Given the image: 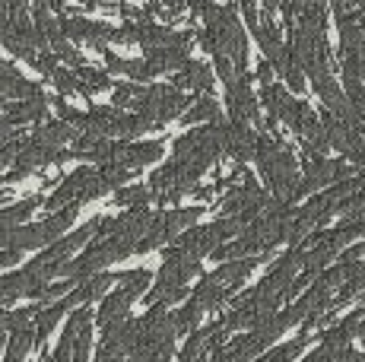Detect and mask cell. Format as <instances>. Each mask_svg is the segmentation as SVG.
<instances>
[{
  "instance_id": "cell-18",
  "label": "cell",
  "mask_w": 365,
  "mask_h": 362,
  "mask_svg": "<svg viewBox=\"0 0 365 362\" xmlns=\"http://www.w3.org/2000/svg\"><path fill=\"white\" fill-rule=\"evenodd\" d=\"M115 283H118V274H105V270H99V274H93V276H86V280L76 283V286L64 296V302L70 305V309H76V305H89L93 299H102Z\"/></svg>"
},
{
  "instance_id": "cell-24",
  "label": "cell",
  "mask_w": 365,
  "mask_h": 362,
  "mask_svg": "<svg viewBox=\"0 0 365 362\" xmlns=\"http://www.w3.org/2000/svg\"><path fill=\"white\" fill-rule=\"evenodd\" d=\"M312 340H318V337H312V331H299L296 340L277 346V350H264L255 362H296L302 356V350H308V343H312Z\"/></svg>"
},
{
  "instance_id": "cell-26",
  "label": "cell",
  "mask_w": 365,
  "mask_h": 362,
  "mask_svg": "<svg viewBox=\"0 0 365 362\" xmlns=\"http://www.w3.org/2000/svg\"><path fill=\"white\" fill-rule=\"evenodd\" d=\"M153 200L150 187L146 185H124L115 191V197H111V204L115 207H146Z\"/></svg>"
},
{
  "instance_id": "cell-7",
  "label": "cell",
  "mask_w": 365,
  "mask_h": 362,
  "mask_svg": "<svg viewBox=\"0 0 365 362\" xmlns=\"http://www.w3.org/2000/svg\"><path fill=\"white\" fill-rule=\"evenodd\" d=\"M191 102H194V95L175 89L172 83H168V86H159V83H153V86H143V95H140L137 105H133L130 111L150 118V121L156 124V130H159V128H165L168 121H175L181 111L191 105Z\"/></svg>"
},
{
  "instance_id": "cell-6",
  "label": "cell",
  "mask_w": 365,
  "mask_h": 362,
  "mask_svg": "<svg viewBox=\"0 0 365 362\" xmlns=\"http://www.w3.org/2000/svg\"><path fill=\"white\" fill-rule=\"evenodd\" d=\"M356 165H349L346 159H327V156H302L299 162V181H296V191H292V204H299L302 197L308 194H318L324 187L336 185V181L356 175Z\"/></svg>"
},
{
  "instance_id": "cell-5",
  "label": "cell",
  "mask_w": 365,
  "mask_h": 362,
  "mask_svg": "<svg viewBox=\"0 0 365 362\" xmlns=\"http://www.w3.org/2000/svg\"><path fill=\"white\" fill-rule=\"evenodd\" d=\"M203 213L207 210H203L200 204L172 207V210H153V219H150V226H146V232L140 235L133 254H150V252H156V248H163V245H172L185 229L197 226V219L203 217Z\"/></svg>"
},
{
  "instance_id": "cell-8",
  "label": "cell",
  "mask_w": 365,
  "mask_h": 362,
  "mask_svg": "<svg viewBox=\"0 0 365 362\" xmlns=\"http://www.w3.org/2000/svg\"><path fill=\"white\" fill-rule=\"evenodd\" d=\"M359 318H362V309H356V311H349V315H343L336 324L324 327V331L318 333V346L302 362H340L343 353L359 337Z\"/></svg>"
},
{
  "instance_id": "cell-32",
  "label": "cell",
  "mask_w": 365,
  "mask_h": 362,
  "mask_svg": "<svg viewBox=\"0 0 365 362\" xmlns=\"http://www.w3.org/2000/svg\"><path fill=\"white\" fill-rule=\"evenodd\" d=\"M58 58H54V54L51 51H38V54H35V58H32V71H38L41 76H51L54 71H58Z\"/></svg>"
},
{
  "instance_id": "cell-40",
  "label": "cell",
  "mask_w": 365,
  "mask_h": 362,
  "mask_svg": "<svg viewBox=\"0 0 365 362\" xmlns=\"http://www.w3.org/2000/svg\"><path fill=\"white\" fill-rule=\"evenodd\" d=\"M362 346H365V340H362ZM362 353H365V350H362Z\"/></svg>"
},
{
  "instance_id": "cell-20",
  "label": "cell",
  "mask_w": 365,
  "mask_h": 362,
  "mask_svg": "<svg viewBox=\"0 0 365 362\" xmlns=\"http://www.w3.org/2000/svg\"><path fill=\"white\" fill-rule=\"evenodd\" d=\"M289 89L279 86V83H270V86H261V95H257V102H261V108H267V118H264V130H270L279 124V115H283V108L289 105Z\"/></svg>"
},
{
  "instance_id": "cell-36",
  "label": "cell",
  "mask_w": 365,
  "mask_h": 362,
  "mask_svg": "<svg viewBox=\"0 0 365 362\" xmlns=\"http://www.w3.org/2000/svg\"><path fill=\"white\" fill-rule=\"evenodd\" d=\"M257 83H261V86H270V83H273V67H270V61H261V64H257Z\"/></svg>"
},
{
  "instance_id": "cell-29",
  "label": "cell",
  "mask_w": 365,
  "mask_h": 362,
  "mask_svg": "<svg viewBox=\"0 0 365 362\" xmlns=\"http://www.w3.org/2000/svg\"><path fill=\"white\" fill-rule=\"evenodd\" d=\"M70 356H73V362H89V356H93V321H86L76 331L73 343H70Z\"/></svg>"
},
{
  "instance_id": "cell-23",
  "label": "cell",
  "mask_w": 365,
  "mask_h": 362,
  "mask_svg": "<svg viewBox=\"0 0 365 362\" xmlns=\"http://www.w3.org/2000/svg\"><path fill=\"white\" fill-rule=\"evenodd\" d=\"M70 311V305L61 299V302H51V305H45V309L38 311V315L32 318V327H35V346H41L48 337H51V331L58 327V321L64 318Z\"/></svg>"
},
{
  "instance_id": "cell-10",
  "label": "cell",
  "mask_w": 365,
  "mask_h": 362,
  "mask_svg": "<svg viewBox=\"0 0 365 362\" xmlns=\"http://www.w3.org/2000/svg\"><path fill=\"white\" fill-rule=\"evenodd\" d=\"M163 156H165V140H118L111 162L121 165V169L140 172V169H146V165L159 162Z\"/></svg>"
},
{
  "instance_id": "cell-33",
  "label": "cell",
  "mask_w": 365,
  "mask_h": 362,
  "mask_svg": "<svg viewBox=\"0 0 365 362\" xmlns=\"http://www.w3.org/2000/svg\"><path fill=\"white\" fill-rule=\"evenodd\" d=\"M213 67H216V73H220V80L226 83V86H229V83H232L235 76H238L235 64H232V61L226 58V54H213Z\"/></svg>"
},
{
  "instance_id": "cell-21",
  "label": "cell",
  "mask_w": 365,
  "mask_h": 362,
  "mask_svg": "<svg viewBox=\"0 0 365 362\" xmlns=\"http://www.w3.org/2000/svg\"><path fill=\"white\" fill-rule=\"evenodd\" d=\"M76 134H80V130L70 128L67 121H41L29 137L35 143H45V146H58V150H64L67 143H73Z\"/></svg>"
},
{
  "instance_id": "cell-1",
  "label": "cell",
  "mask_w": 365,
  "mask_h": 362,
  "mask_svg": "<svg viewBox=\"0 0 365 362\" xmlns=\"http://www.w3.org/2000/svg\"><path fill=\"white\" fill-rule=\"evenodd\" d=\"M255 162H257V172H261L264 187L270 191V197L289 200L299 181V159L292 152V146L277 134H257Z\"/></svg>"
},
{
  "instance_id": "cell-38",
  "label": "cell",
  "mask_w": 365,
  "mask_h": 362,
  "mask_svg": "<svg viewBox=\"0 0 365 362\" xmlns=\"http://www.w3.org/2000/svg\"><path fill=\"white\" fill-rule=\"evenodd\" d=\"M264 4V16H273V13L279 10V4H283V0H261Z\"/></svg>"
},
{
  "instance_id": "cell-25",
  "label": "cell",
  "mask_w": 365,
  "mask_h": 362,
  "mask_svg": "<svg viewBox=\"0 0 365 362\" xmlns=\"http://www.w3.org/2000/svg\"><path fill=\"white\" fill-rule=\"evenodd\" d=\"M73 73H76V80H80V95H86V99H93V93H105V89L115 86L111 73L96 71V67H89V64L73 67Z\"/></svg>"
},
{
  "instance_id": "cell-2",
  "label": "cell",
  "mask_w": 365,
  "mask_h": 362,
  "mask_svg": "<svg viewBox=\"0 0 365 362\" xmlns=\"http://www.w3.org/2000/svg\"><path fill=\"white\" fill-rule=\"evenodd\" d=\"M175 324L172 305L153 302L143 318H137V337L128 353V362H172L175 356Z\"/></svg>"
},
{
  "instance_id": "cell-31",
  "label": "cell",
  "mask_w": 365,
  "mask_h": 362,
  "mask_svg": "<svg viewBox=\"0 0 365 362\" xmlns=\"http://www.w3.org/2000/svg\"><path fill=\"white\" fill-rule=\"evenodd\" d=\"M286 80V89H289V93H305L308 89V80H305V71H302V67L296 64V61H289V67H286L283 73H279Z\"/></svg>"
},
{
  "instance_id": "cell-15",
  "label": "cell",
  "mask_w": 365,
  "mask_h": 362,
  "mask_svg": "<svg viewBox=\"0 0 365 362\" xmlns=\"http://www.w3.org/2000/svg\"><path fill=\"white\" fill-rule=\"evenodd\" d=\"M48 118V95H35V99H19L6 102V108L0 111V124L6 128H23V124H41Z\"/></svg>"
},
{
  "instance_id": "cell-12",
  "label": "cell",
  "mask_w": 365,
  "mask_h": 362,
  "mask_svg": "<svg viewBox=\"0 0 365 362\" xmlns=\"http://www.w3.org/2000/svg\"><path fill=\"white\" fill-rule=\"evenodd\" d=\"M255 146H257V130L251 124L226 121V130H222V156H229L235 165H245L255 159Z\"/></svg>"
},
{
  "instance_id": "cell-19",
  "label": "cell",
  "mask_w": 365,
  "mask_h": 362,
  "mask_svg": "<svg viewBox=\"0 0 365 362\" xmlns=\"http://www.w3.org/2000/svg\"><path fill=\"white\" fill-rule=\"evenodd\" d=\"M175 89H191V93H200V95H210L213 93V71H210L203 61H187L181 71H175V80H172Z\"/></svg>"
},
{
  "instance_id": "cell-39",
  "label": "cell",
  "mask_w": 365,
  "mask_h": 362,
  "mask_svg": "<svg viewBox=\"0 0 365 362\" xmlns=\"http://www.w3.org/2000/svg\"><path fill=\"white\" fill-rule=\"evenodd\" d=\"M80 4H83V6H105L108 0H80Z\"/></svg>"
},
{
  "instance_id": "cell-16",
  "label": "cell",
  "mask_w": 365,
  "mask_h": 362,
  "mask_svg": "<svg viewBox=\"0 0 365 362\" xmlns=\"http://www.w3.org/2000/svg\"><path fill=\"white\" fill-rule=\"evenodd\" d=\"M41 93H45V89H41V83L26 80V76L19 73L13 64L0 61V99L19 102V99H35V95H41Z\"/></svg>"
},
{
  "instance_id": "cell-9",
  "label": "cell",
  "mask_w": 365,
  "mask_h": 362,
  "mask_svg": "<svg viewBox=\"0 0 365 362\" xmlns=\"http://www.w3.org/2000/svg\"><path fill=\"white\" fill-rule=\"evenodd\" d=\"M226 111L229 121H242V124H257L264 128V115H261V102H257L255 89H251V73H238L232 83L226 86Z\"/></svg>"
},
{
  "instance_id": "cell-17",
  "label": "cell",
  "mask_w": 365,
  "mask_h": 362,
  "mask_svg": "<svg viewBox=\"0 0 365 362\" xmlns=\"http://www.w3.org/2000/svg\"><path fill=\"white\" fill-rule=\"evenodd\" d=\"M279 121L286 124V128L292 130V134L299 137V140H305V137H312L314 130L321 128V118L318 111H314L308 102H299V99H289V105L283 108V115H279Z\"/></svg>"
},
{
  "instance_id": "cell-4",
  "label": "cell",
  "mask_w": 365,
  "mask_h": 362,
  "mask_svg": "<svg viewBox=\"0 0 365 362\" xmlns=\"http://www.w3.org/2000/svg\"><path fill=\"white\" fill-rule=\"evenodd\" d=\"M80 217V204H67L61 210L48 213L41 222H23V226L10 229L0 235V248H13V252H32V248H48L58 242Z\"/></svg>"
},
{
  "instance_id": "cell-28",
  "label": "cell",
  "mask_w": 365,
  "mask_h": 362,
  "mask_svg": "<svg viewBox=\"0 0 365 362\" xmlns=\"http://www.w3.org/2000/svg\"><path fill=\"white\" fill-rule=\"evenodd\" d=\"M150 283H153V270H146V267H133V270L118 274V286H128L130 292H137V296H143V292L150 289Z\"/></svg>"
},
{
  "instance_id": "cell-35",
  "label": "cell",
  "mask_w": 365,
  "mask_h": 362,
  "mask_svg": "<svg viewBox=\"0 0 365 362\" xmlns=\"http://www.w3.org/2000/svg\"><path fill=\"white\" fill-rule=\"evenodd\" d=\"M19 261H23V252H13V248H0V270L16 267Z\"/></svg>"
},
{
  "instance_id": "cell-27",
  "label": "cell",
  "mask_w": 365,
  "mask_h": 362,
  "mask_svg": "<svg viewBox=\"0 0 365 362\" xmlns=\"http://www.w3.org/2000/svg\"><path fill=\"white\" fill-rule=\"evenodd\" d=\"M140 95H143V86H140V83H118L115 93H111V105L118 111H130L137 105Z\"/></svg>"
},
{
  "instance_id": "cell-30",
  "label": "cell",
  "mask_w": 365,
  "mask_h": 362,
  "mask_svg": "<svg viewBox=\"0 0 365 362\" xmlns=\"http://www.w3.org/2000/svg\"><path fill=\"white\" fill-rule=\"evenodd\" d=\"M48 80L54 83V89H58V95H80V80H76L73 71H67V67H58Z\"/></svg>"
},
{
  "instance_id": "cell-11",
  "label": "cell",
  "mask_w": 365,
  "mask_h": 362,
  "mask_svg": "<svg viewBox=\"0 0 365 362\" xmlns=\"http://www.w3.org/2000/svg\"><path fill=\"white\" fill-rule=\"evenodd\" d=\"M222 340H226V333H222L220 318L203 327H194V331L187 333L185 346L178 350V362H210V350H213L216 343H222Z\"/></svg>"
},
{
  "instance_id": "cell-41",
  "label": "cell",
  "mask_w": 365,
  "mask_h": 362,
  "mask_svg": "<svg viewBox=\"0 0 365 362\" xmlns=\"http://www.w3.org/2000/svg\"><path fill=\"white\" fill-rule=\"evenodd\" d=\"M229 4H232V0H229Z\"/></svg>"
},
{
  "instance_id": "cell-14",
  "label": "cell",
  "mask_w": 365,
  "mask_h": 362,
  "mask_svg": "<svg viewBox=\"0 0 365 362\" xmlns=\"http://www.w3.org/2000/svg\"><path fill=\"white\" fill-rule=\"evenodd\" d=\"M255 38L264 51V61H270L273 73H283L292 58H289V48L283 45V36H279L277 23H273L270 16H261V23H257V29H255Z\"/></svg>"
},
{
  "instance_id": "cell-3",
  "label": "cell",
  "mask_w": 365,
  "mask_h": 362,
  "mask_svg": "<svg viewBox=\"0 0 365 362\" xmlns=\"http://www.w3.org/2000/svg\"><path fill=\"white\" fill-rule=\"evenodd\" d=\"M200 16H203V29L216 41V54H226L235 64L238 73L248 71V38H245V26H242V19H238L235 6L207 4Z\"/></svg>"
},
{
  "instance_id": "cell-37",
  "label": "cell",
  "mask_w": 365,
  "mask_h": 362,
  "mask_svg": "<svg viewBox=\"0 0 365 362\" xmlns=\"http://www.w3.org/2000/svg\"><path fill=\"white\" fill-rule=\"evenodd\" d=\"M340 362H365V353L362 350H353V346H349L346 353H343V359Z\"/></svg>"
},
{
  "instance_id": "cell-34",
  "label": "cell",
  "mask_w": 365,
  "mask_h": 362,
  "mask_svg": "<svg viewBox=\"0 0 365 362\" xmlns=\"http://www.w3.org/2000/svg\"><path fill=\"white\" fill-rule=\"evenodd\" d=\"M238 13L245 16L248 29L255 32V29H257V23H261V10H257V0H238Z\"/></svg>"
},
{
  "instance_id": "cell-22",
  "label": "cell",
  "mask_w": 365,
  "mask_h": 362,
  "mask_svg": "<svg viewBox=\"0 0 365 362\" xmlns=\"http://www.w3.org/2000/svg\"><path fill=\"white\" fill-rule=\"evenodd\" d=\"M216 118H222L220 111V102L213 99V95H200V99H194L191 105L178 115V121L185 124V128H197V124H207V121H216Z\"/></svg>"
},
{
  "instance_id": "cell-13",
  "label": "cell",
  "mask_w": 365,
  "mask_h": 362,
  "mask_svg": "<svg viewBox=\"0 0 365 362\" xmlns=\"http://www.w3.org/2000/svg\"><path fill=\"white\" fill-rule=\"evenodd\" d=\"M137 299L140 296L137 292H130L128 286H118L115 292H105L99 311H96V318H93V324H99V331H111V327H118L124 318H130V309H133Z\"/></svg>"
}]
</instances>
